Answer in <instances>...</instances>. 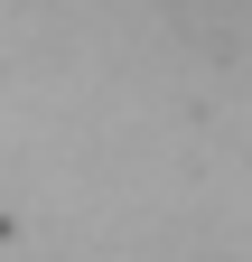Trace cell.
<instances>
[{
    "label": "cell",
    "mask_w": 252,
    "mask_h": 262,
    "mask_svg": "<svg viewBox=\"0 0 252 262\" xmlns=\"http://www.w3.org/2000/svg\"><path fill=\"white\" fill-rule=\"evenodd\" d=\"M159 10L187 28V38H215V47H224L234 28H243V0H159Z\"/></svg>",
    "instance_id": "6da1fadb"
}]
</instances>
